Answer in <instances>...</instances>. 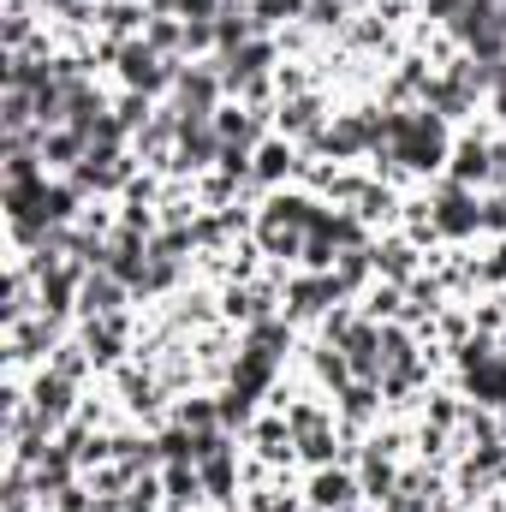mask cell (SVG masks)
<instances>
[{
    "mask_svg": "<svg viewBox=\"0 0 506 512\" xmlns=\"http://www.w3.org/2000/svg\"><path fill=\"white\" fill-rule=\"evenodd\" d=\"M126 84H137V90H161V84H167L155 48H126Z\"/></svg>",
    "mask_w": 506,
    "mask_h": 512,
    "instance_id": "obj_1",
    "label": "cell"
},
{
    "mask_svg": "<svg viewBox=\"0 0 506 512\" xmlns=\"http://www.w3.org/2000/svg\"><path fill=\"white\" fill-rule=\"evenodd\" d=\"M435 221H441L447 233H471L483 215L471 209V197H465V191H447V203H441V215H435Z\"/></svg>",
    "mask_w": 506,
    "mask_h": 512,
    "instance_id": "obj_2",
    "label": "cell"
},
{
    "mask_svg": "<svg viewBox=\"0 0 506 512\" xmlns=\"http://www.w3.org/2000/svg\"><path fill=\"white\" fill-rule=\"evenodd\" d=\"M471 387L483 399H506V364H471Z\"/></svg>",
    "mask_w": 506,
    "mask_h": 512,
    "instance_id": "obj_3",
    "label": "cell"
},
{
    "mask_svg": "<svg viewBox=\"0 0 506 512\" xmlns=\"http://www.w3.org/2000/svg\"><path fill=\"white\" fill-rule=\"evenodd\" d=\"M36 411H42L48 423H54V417L66 411V382H60V376H54V382H42V387H36Z\"/></svg>",
    "mask_w": 506,
    "mask_h": 512,
    "instance_id": "obj_4",
    "label": "cell"
},
{
    "mask_svg": "<svg viewBox=\"0 0 506 512\" xmlns=\"http://www.w3.org/2000/svg\"><path fill=\"white\" fill-rule=\"evenodd\" d=\"M114 298H120L114 280H90V286H84V304H90V310H114Z\"/></svg>",
    "mask_w": 506,
    "mask_h": 512,
    "instance_id": "obj_5",
    "label": "cell"
},
{
    "mask_svg": "<svg viewBox=\"0 0 506 512\" xmlns=\"http://www.w3.org/2000/svg\"><path fill=\"white\" fill-rule=\"evenodd\" d=\"M286 167H292V155H286L280 143H274V149H262V173H268V179H274V173H286Z\"/></svg>",
    "mask_w": 506,
    "mask_h": 512,
    "instance_id": "obj_6",
    "label": "cell"
},
{
    "mask_svg": "<svg viewBox=\"0 0 506 512\" xmlns=\"http://www.w3.org/2000/svg\"><path fill=\"white\" fill-rule=\"evenodd\" d=\"M459 173H465V179H471V173H483V149H477V143H471V149H459Z\"/></svg>",
    "mask_w": 506,
    "mask_h": 512,
    "instance_id": "obj_7",
    "label": "cell"
}]
</instances>
